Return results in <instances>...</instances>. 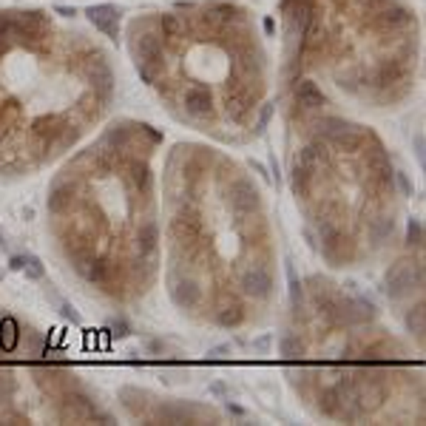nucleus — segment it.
Listing matches in <instances>:
<instances>
[{
  "label": "nucleus",
  "mask_w": 426,
  "mask_h": 426,
  "mask_svg": "<svg viewBox=\"0 0 426 426\" xmlns=\"http://www.w3.org/2000/svg\"><path fill=\"white\" fill-rule=\"evenodd\" d=\"M156 236H159L156 225H154V222H148V225L139 231V236H137V248H139V253H154V248H156Z\"/></svg>",
  "instance_id": "obj_10"
},
{
  "label": "nucleus",
  "mask_w": 426,
  "mask_h": 426,
  "mask_svg": "<svg viewBox=\"0 0 426 426\" xmlns=\"http://www.w3.org/2000/svg\"><path fill=\"white\" fill-rule=\"evenodd\" d=\"M111 330H114V335H128V324L125 321H111Z\"/></svg>",
  "instance_id": "obj_18"
},
{
  "label": "nucleus",
  "mask_w": 426,
  "mask_h": 426,
  "mask_svg": "<svg viewBox=\"0 0 426 426\" xmlns=\"http://www.w3.org/2000/svg\"><path fill=\"white\" fill-rule=\"evenodd\" d=\"M9 267H12V270H23V256H12V259H9Z\"/></svg>",
  "instance_id": "obj_19"
},
{
  "label": "nucleus",
  "mask_w": 426,
  "mask_h": 426,
  "mask_svg": "<svg viewBox=\"0 0 426 426\" xmlns=\"http://www.w3.org/2000/svg\"><path fill=\"white\" fill-rule=\"evenodd\" d=\"M49 299H54V301H57V307H60V313H63V316H66L69 321H74V324H80V313H77V310H74V307H71V304H69L66 299H60L57 293H49Z\"/></svg>",
  "instance_id": "obj_15"
},
{
  "label": "nucleus",
  "mask_w": 426,
  "mask_h": 426,
  "mask_svg": "<svg viewBox=\"0 0 426 426\" xmlns=\"http://www.w3.org/2000/svg\"><path fill=\"white\" fill-rule=\"evenodd\" d=\"M279 347H282V355H287V358L301 355V338H296V335H284L279 341Z\"/></svg>",
  "instance_id": "obj_14"
},
{
  "label": "nucleus",
  "mask_w": 426,
  "mask_h": 426,
  "mask_svg": "<svg viewBox=\"0 0 426 426\" xmlns=\"http://www.w3.org/2000/svg\"><path fill=\"white\" fill-rule=\"evenodd\" d=\"M71 202H74V185L71 182H57L52 188V193H49V210L52 213H63L66 205H71Z\"/></svg>",
  "instance_id": "obj_5"
},
{
  "label": "nucleus",
  "mask_w": 426,
  "mask_h": 426,
  "mask_svg": "<svg viewBox=\"0 0 426 426\" xmlns=\"http://www.w3.org/2000/svg\"><path fill=\"white\" fill-rule=\"evenodd\" d=\"M406 242H409V245H420V242H423V225H420V219H409Z\"/></svg>",
  "instance_id": "obj_16"
},
{
  "label": "nucleus",
  "mask_w": 426,
  "mask_h": 426,
  "mask_svg": "<svg viewBox=\"0 0 426 426\" xmlns=\"http://www.w3.org/2000/svg\"><path fill=\"white\" fill-rule=\"evenodd\" d=\"M128 182H131V188H134L137 193H142V190L148 188V165H145L139 156L128 159Z\"/></svg>",
  "instance_id": "obj_7"
},
{
  "label": "nucleus",
  "mask_w": 426,
  "mask_h": 426,
  "mask_svg": "<svg viewBox=\"0 0 426 426\" xmlns=\"http://www.w3.org/2000/svg\"><path fill=\"white\" fill-rule=\"evenodd\" d=\"M420 282H423V270H420V267H415V265H398V267H392L389 276H386V293H389L392 299H403V296H409V293L415 290V284H420Z\"/></svg>",
  "instance_id": "obj_3"
},
{
  "label": "nucleus",
  "mask_w": 426,
  "mask_h": 426,
  "mask_svg": "<svg viewBox=\"0 0 426 426\" xmlns=\"http://www.w3.org/2000/svg\"><path fill=\"white\" fill-rule=\"evenodd\" d=\"M256 347H259V350H262V352H265V350H267V347H270V338H267V335H265V338H259V341H256Z\"/></svg>",
  "instance_id": "obj_20"
},
{
  "label": "nucleus",
  "mask_w": 426,
  "mask_h": 426,
  "mask_svg": "<svg viewBox=\"0 0 426 426\" xmlns=\"http://www.w3.org/2000/svg\"><path fill=\"white\" fill-rule=\"evenodd\" d=\"M171 296H173V301L179 304V307H185V310H193L199 301H202V290L196 287V282H190V279H182V282H176V276L171 273Z\"/></svg>",
  "instance_id": "obj_4"
},
{
  "label": "nucleus",
  "mask_w": 426,
  "mask_h": 426,
  "mask_svg": "<svg viewBox=\"0 0 426 426\" xmlns=\"http://www.w3.org/2000/svg\"><path fill=\"white\" fill-rule=\"evenodd\" d=\"M236 284L242 287L245 296L251 299H267L273 290V273L265 265H251L236 276Z\"/></svg>",
  "instance_id": "obj_2"
},
{
  "label": "nucleus",
  "mask_w": 426,
  "mask_h": 426,
  "mask_svg": "<svg viewBox=\"0 0 426 426\" xmlns=\"http://www.w3.org/2000/svg\"><path fill=\"white\" fill-rule=\"evenodd\" d=\"M392 231H395V222H392L389 217L372 219V222H369V239H372V245H384V242L392 236Z\"/></svg>",
  "instance_id": "obj_8"
},
{
  "label": "nucleus",
  "mask_w": 426,
  "mask_h": 426,
  "mask_svg": "<svg viewBox=\"0 0 426 426\" xmlns=\"http://www.w3.org/2000/svg\"><path fill=\"white\" fill-rule=\"evenodd\" d=\"M6 245V239H4V234H0V248H4Z\"/></svg>",
  "instance_id": "obj_21"
},
{
  "label": "nucleus",
  "mask_w": 426,
  "mask_h": 426,
  "mask_svg": "<svg viewBox=\"0 0 426 426\" xmlns=\"http://www.w3.org/2000/svg\"><path fill=\"white\" fill-rule=\"evenodd\" d=\"M217 321H219L222 327H234V324H242V307H236V304H231V307H225V310H219V316H217Z\"/></svg>",
  "instance_id": "obj_13"
},
{
  "label": "nucleus",
  "mask_w": 426,
  "mask_h": 426,
  "mask_svg": "<svg viewBox=\"0 0 426 426\" xmlns=\"http://www.w3.org/2000/svg\"><path fill=\"white\" fill-rule=\"evenodd\" d=\"M231 352H234L231 344H219V347H213V350L207 352V358H225V355H231Z\"/></svg>",
  "instance_id": "obj_17"
},
{
  "label": "nucleus",
  "mask_w": 426,
  "mask_h": 426,
  "mask_svg": "<svg viewBox=\"0 0 426 426\" xmlns=\"http://www.w3.org/2000/svg\"><path fill=\"white\" fill-rule=\"evenodd\" d=\"M88 18H91V23H94L97 29H103L105 35H111V38L117 40V29H114V23H111V21H117L120 15H117V9H114V6H100V9H88Z\"/></svg>",
  "instance_id": "obj_6"
},
{
  "label": "nucleus",
  "mask_w": 426,
  "mask_h": 426,
  "mask_svg": "<svg viewBox=\"0 0 426 426\" xmlns=\"http://www.w3.org/2000/svg\"><path fill=\"white\" fill-rule=\"evenodd\" d=\"M128 49L142 83L171 100L199 86L217 94L219 117L248 125L265 100L267 57L253 18L228 0L182 4L128 26Z\"/></svg>",
  "instance_id": "obj_1"
},
{
  "label": "nucleus",
  "mask_w": 426,
  "mask_h": 426,
  "mask_svg": "<svg viewBox=\"0 0 426 426\" xmlns=\"http://www.w3.org/2000/svg\"><path fill=\"white\" fill-rule=\"evenodd\" d=\"M23 270H26V276L29 279H35V282H40L43 276H46V267H43V262L38 259V256H23Z\"/></svg>",
  "instance_id": "obj_11"
},
{
  "label": "nucleus",
  "mask_w": 426,
  "mask_h": 426,
  "mask_svg": "<svg viewBox=\"0 0 426 426\" xmlns=\"http://www.w3.org/2000/svg\"><path fill=\"white\" fill-rule=\"evenodd\" d=\"M0 347H4V350H15L18 347V321L15 318L0 321Z\"/></svg>",
  "instance_id": "obj_9"
},
{
  "label": "nucleus",
  "mask_w": 426,
  "mask_h": 426,
  "mask_svg": "<svg viewBox=\"0 0 426 426\" xmlns=\"http://www.w3.org/2000/svg\"><path fill=\"white\" fill-rule=\"evenodd\" d=\"M406 327H409V333H412V335L423 338V307H420V304L409 310V316H406Z\"/></svg>",
  "instance_id": "obj_12"
}]
</instances>
